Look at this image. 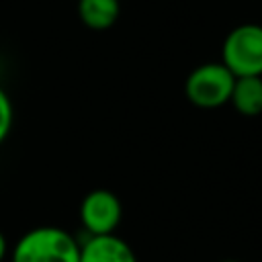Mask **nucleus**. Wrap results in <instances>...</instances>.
<instances>
[{"label":"nucleus","instance_id":"f257e3e1","mask_svg":"<svg viewBox=\"0 0 262 262\" xmlns=\"http://www.w3.org/2000/svg\"><path fill=\"white\" fill-rule=\"evenodd\" d=\"M8 258L10 262H78L80 242L63 227L39 225L14 242Z\"/></svg>","mask_w":262,"mask_h":262},{"label":"nucleus","instance_id":"f03ea898","mask_svg":"<svg viewBox=\"0 0 262 262\" xmlns=\"http://www.w3.org/2000/svg\"><path fill=\"white\" fill-rule=\"evenodd\" d=\"M221 63L233 78H262V25L244 23L233 27L223 39Z\"/></svg>","mask_w":262,"mask_h":262},{"label":"nucleus","instance_id":"7ed1b4c3","mask_svg":"<svg viewBox=\"0 0 262 262\" xmlns=\"http://www.w3.org/2000/svg\"><path fill=\"white\" fill-rule=\"evenodd\" d=\"M235 78L221 61H209L196 66L184 82V94L188 102L203 111H213L229 102Z\"/></svg>","mask_w":262,"mask_h":262},{"label":"nucleus","instance_id":"20e7f679","mask_svg":"<svg viewBox=\"0 0 262 262\" xmlns=\"http://www.w3.org/2000/svg\"><path fill=\"white\" fill-rule=\"evenodd\" d=\"M78 217L86 235H108L123 219V205L113 190L94 188L82 199Z\"/></svg>","mask_w":262,"mask_h":262},{"label":"nucleus","instance_id":"39448f33","mask_svg":"<svg viewBox=\"0 0 262 262\" xmlns=\"http://www.w3.org/2000/svg\"><path fill=\"white\" fill-rule=\"evenodd\" d=\"M78 262H139L133 248L117 233L108 235H86L80 242Z\"/></svg>","mask_w":262,"mask_h":262},{"label":"nucleus","instance_id":"423d86ee","mask_svg":"<svg viewBox=\"0 0 262 262\" xmlns=\"http://www.w3.org/2000/svg\"><path fill=\"white\" fill-rule=\"evenodd\" d=\"M121 14L119 0H78V16L90 31L111 29Z\"/></svg>","mask_w":262,"mask_h":262},{"label":"nucleus","instance_id":"0eeeda50","mask_svg":"<svg viewBox=\"0 0 262 262\" xmlns=\"http://www.w3.org/2000/svg\"><path fill=\"white\" fill-rule=\"evenodd\" d=\"M229 104L244 117H258L262 113V78H235Z\"/></svg>","mask_w":262,"mask_h":262},{"label":"nucleus","instance_id":"6e6552de","mask_svg":"<svg viewBox=\"0 0 262 262\" xmlns=\"http://www.w3.org/2000/svg\"><path fill=\"white\" fill-rule=\"evenodd\" d=\"M12 123H14V106L8 92L0 86V145L8 139Z\"/></svg>","mask_w":262,"mask_h":262},{"label":"nucleus","instance_id":"1a4fd4ad","mask_svg":"<svg viewBox=\"0 0 262 262\" xmlns=\"http://www.w3.org/2000/svg\"><path fill=\"white\" fill-rule=\"evenodd\" d=\"M8 254H10V248H8V239H6V235L0 231V262H4V260L8 258Z\"/></svg>","mask_w":262,"mask_h":262},{"label":"nucleus","instance_id":"9d476101","mask_svg":"<svg viewBox=\"0 0 262 262\" xmlns=\"http://www.w3.org/2000/svg\"><path fill=\"white\" fill-rule=\"evenodd\" d=\"M219 262H242V260H233V258H227V260H219Z\"/></svg>","mask_w":262,"mask_h":262}]
</instances>
